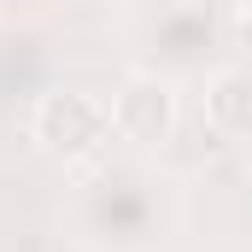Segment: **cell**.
Instances as JSON below:
<instances>
[{"mask_svg":"<svg viewBox=\"0 0 252 252\" xmlns=\"http://www.w3.org/2000/svg\"><path fill=\"white\" fill-rule=\"evenodd\" d=\"M170 223V182L141 164H94L64 199V229L82 252H158Z\"/></svg>","mask_w":252,"mask_h":252,"instance_id":"1","label":"cell"},{"mask_svg":"<svg viewBox=\"0 0 252 252\" xmlns=\"http://www.w3.org/2000/svg\"><path fill=\"white\" fill-rule=\"evenodd\" d=\"M223 47V18L211 0H158L141 18V59L158 76H199Z\"/></svg>","mask_w":252,"mask_h":252,"instance_id":"2","label":"cell"},{"mask_svg":"<svg viewBox=\"0 0 252 252\" xmlns=\"http://www.w3.org/2000/svg\"><path fill=\"white\" fill-rule=\"evenodd\" d=\"M30 141L59 164H94L112 147V112L82 88H47L30 106Z\"/></svg>","mask_w":252,"mask_h":252,"instance_id":"3","label":"cell"},{"mask_svg":"<svg viewBox=\"0 0 252 252\" xmlns=\"http://www.w3.org/2000/svg\"><path fill=\"white\" fill-rule=\"evenodd\" d=\"M106 112H112V135L129 147H164L176 135V94L158 70H129Z\"/></svg>","mask_w":252,"mask_h":252,"instance_id":"4","label":"cell"},{"mask_svg":"<svg viewBox=\"0 0 252 252\" xmlns=\"http://www.w3.org/2000/svg\"><path fill=\"white\" fill-rule=\"evenodd\" d=\"M199 112H205V129L217 141H252V70H241V64L211 70Z\"/></svg>","mask_w":252,"mask_h":252,"instance_id":"5","label":"cell"},{"mask_svg":"<svg viewBox=\"0 0 252 252\" xmlns=\"http://www.w3.org/2000/svg\"><path fill=\"white\" fill-rule=\"evenodd\" d=\"M241 6H252V0H241Z\"/></svg>","mask_w":252,"mask_h":252,"instance_id":"6","label":"cell"}]
</instances>
